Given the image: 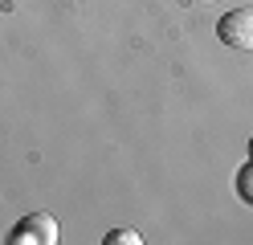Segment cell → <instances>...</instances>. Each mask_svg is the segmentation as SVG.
I'll list each match as a JSON object with an SVG mask.
<instances>
[{"mask_svg": "<svg viewBox=\"0 0 253 245\" xmlns=\"http://www.w3.org/2000/svg\"><path fill=\"white\" fill-rule=\"evenodd\" d=\"M143 237L135 233V229H115V233H106V245H139Z\"/></svg>", "mask_w": 253, "mask_h": 245, "instance_id": "3957f363", "label": "cell"}, {"mask_svg": "<svg viewBox=\"0 0 253 245\" xmlns=\"http://www.w3.org/2000/svg\"><path fill=\"white\" fill-rule=\"evenodd\" d=\"M249 151H253V139H249Z\"/></svg>", "mask_w": 253, "mask_h": 245, "instance_id": "5b68a950", "label": "cell"}, {"mask_svg": "<svg viewBox=\"0 0 253 245\" xmlns=\"http://www.w3.org/2000/svg\"><path fill=\"white\" fill-rule=\"evenodd\" d=\"M220 41L233 49H253V8H233L225 12V21L216 25Z\"/></svg>", "mask_w": 253, "mask_h": 245, "instance_id": "7a4b0ae2", "label": "cell"}, {"mask_svg": "<svg viewBox=\"0 0 253 245\" xmlns=\"http://www.w3.org/2000/svg\"><path fill=\"white\" fill-rule=\"evenodd\" d=\"M237 192H241V196H245V200L253 204V163H249V168H245L241 176H237Z\"/></svg>", "mask_w": 253, "mask_h": 245, "instance_id": "277c9868", "label": "cell"}, {"mask_svg": "<svg viewBox=\"0 0 253 245\" xmlns=\"http://www.w3.org/2000/svg\"><path fill=\"white\" fill-rule=\"evenodd\" d=\"M57 237H61V229H57V221L49 217V212H33V217H25L17 229H12V245H57Z\"/></svg>", "mask_w": 253, "mask_h": 245, "instance_id": "6da1fadb", "label": "cell"}]
</instances>
